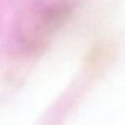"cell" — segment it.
Segmentation results:
<instances>
[{
  "label": "cell",
  "mask_w": 125,
  "mask_h": 125,
  "mask_svg": "<svg viewBox=\"0 0 125 125\" xmlns=\"http://www.w3.org/2000/svg\"><path fill=\"white\" fill-rule=\"evenodd\" d=\"M73 6L67 0H58L46 5L40 12V28L44 32H55L72 16Z\"/></svg>",
  "instance_id": "6da1fadb"
}]
</instances>
